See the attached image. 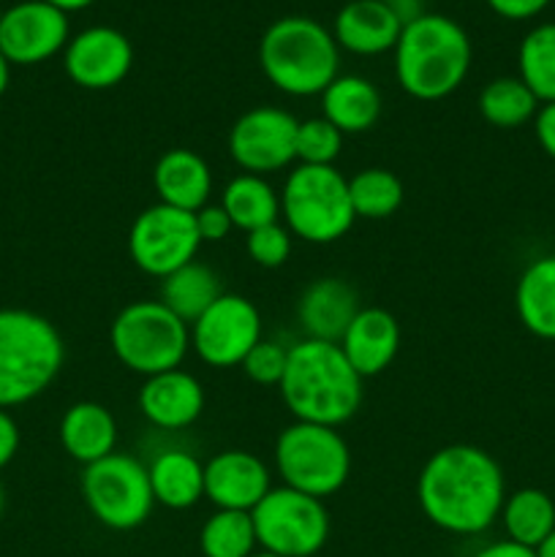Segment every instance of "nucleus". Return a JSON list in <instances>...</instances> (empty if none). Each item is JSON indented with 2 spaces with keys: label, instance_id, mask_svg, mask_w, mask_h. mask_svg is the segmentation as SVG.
<instances>
[{
  "label": "nucleus",
  "instance_id": "nucleus-29",
  "mask_svg": "<svg viewBox=\"0 0 555 557\" xmlns=\"http://www.w3.org/2000/svg\"><path fill=\"white\" fill-rule=\"evenodd\" d=\"M539 98L520 76H498L479 92V112L493 128H520L539 112Z\"/></svg>",
  "mask_w": 555,
  "mask_h": 557
},
{
  "label": "nucleus",
  "instance_id": "nucleus-47",
  "mask_svg": "<svg viewBox=\"0 0 555 557\" xmlns=\"http://www.w3.org/2000/svg\"><path fill=\"white\" fill-rule=\"evenodd\" d=\"M3 11H5V9H0V22H3Z\"/></svg>",
  "mask_w": 555,
  "mask_h": 557
},
{
  "label": "nucleus",
  "instance_id": "nucleus-3",
  "mask_svg": "<svg viewBox=\"0 0 555 557\" xmlns=\"http://www.w3.org/2000/svg\"><path fill=\"white\" fill-rule=\"evenodd\" d=\"M392 52L397 85L417 101L452 96L466 82L473 60L471 38L462 25L433 11L403 27Z\"/></svg>",
  "mask_w": 555,
  "mask_h": 557
},
{
  "label": "nucleus",
  "instance_id": "nucleus-21",
  "mask_svg": "<svg viewBox=\"0 0 555 557\" xmlns=\"http://www.w3.org/2000/svg\"><path fill=\"white\" fill-rule=\"evenodd\" d=\"M152 185L161 205L196 212L210 205L212 172L205 158L185 147H174L158 158L152 169Z\"/></svg>",
  "mask_w": 555,
  "mask_h": 557
},
{
  "label": "nucleus",
  "instance_id": "nucleus-6",
  "mask_svg": "<svg viewBox=\"0 0 555 557\" xmlns=\"http://www.w3.org/2000/svg\"><path fill=\"white\" fill-rule=\"evenodd\" d=\"M109 343L120 364L147 379L183 364L190 348V326L161 299H136L114 315Z\"/></svg>",
  "mask_w": 555,
  "mask_h": 557
},
{
  "label": "nucleus",
  "instance_id": "nucleus-9",
  "mask_svg": "<svg viewBox=\"0 0 555 557\" xmlns=\"http://www.w3.org/2000/svg\"><path fill=\"white\" fill-rule=\"evenodd\" d=\"M82 498L87 511L109 531H136L150 520L156 506L147 466L123 451L85 466Z\"/></svg>",
  "mask_w": 555,
  "mask_h": 557
},
{
  "label": "nucleus",
  "instance_id": "nucleus-13",
  "mask_svg": "<svg viewBox=\"0 0 555 557\" xmlns=\"http://www.w3.org/2000/svg\"><path fill=\"white\" fill-rule=\"evenodd\" d=\"M297 128L299 120L286 109L270 103L248 109L229 131V156L245 174L281 172L297 161Z\"/></svg>",
  "mask_w": 555,
  "mask_h": 557
},
{
  "label": "nucleus",
  "instance_id": "nucleus-36",
  "mask_svg": "<svg viewBox=\"0 0 555 557\" xmlns=\"http://www.w3.org/2000/svg\"><path fill=\"white\" fill-rule=\"evenodd\" d=\"M194 218L201 243H221V239H226L234 228L232 218L226 215V210H223L221 205H205L201 210L194 212Z\"/></svg>",
  "mask_w": 555,
  "mask_h": 557
},
{
  "label": "nucleus",
  "instance_id": "nucleus-45",
  "mask_svg": "<svg viewBox=\"0 0 555 557\" xmlns=\"http://www.w3.org/2000/svg\"><path fill=\"white\" fill-rule=\"evenodd\" d=\"M3 506H5V495H3V487H0V517H3Z\"/></svg>",
  "mask_w": 555,
  "mask_h": 557
},
{
  "label": "nucleus",
  "instance_id": "nucleus-42",
  "mask_svg": "<svg viewBox=\"0 0 555 557\" xmlns=\"http://www.w3.org/2000/svg\"><path fill=\"white\" fill-rule=\"evenodd\" d=\"M47 3H52L54 9L65 11V14H71V11L87 9V5H92V3H96V0H47Z\"/></svg>",
  "mask_w": 555,
  "mask_h": 557
},
{
  "label": "nucleus",
  "instance_id": "nucleus-41",
  "mask_svg": "<svg viewBox=\"0 0 555 557\" xmlns=\"http://www.w3.org/2000/svg\"><path fill=\"white\" fill-rule=\"evenodd\" d=\"M473 557H536V549L522 547V544L504 539V542H495V544H488V547H482Z\"/></svg>",
  "mask_w": 555,
  "mask_h": 557
},
{
  "label": "nucleus",
  "instance_id": "nucleus-11",
  "mask_svg": "<svg viewBox=\"0 0 555 557\" xmlns=\"http://www.w3.org/2000/svg\"><path fill=\"white\" fill-rule=\"evenodd\" d=\"M201 237L194 212L169 205H152L134 218L128 232V253L147 275L163 281L180 267L196 261Z\"/></svg>",
  "mask_w": 555,
  "mask_h": 557
},
{
  "label": "nucleus",
  "instance_id": "nucleus-46",
  "mask_svg": "<svg viewBox=\"0 0 555 557\" xmlns=\"http://www.w3.org/2000/svg\"><path fill=\"white\" fill-rule=\"evenodd\" d=\"M250 557H278V555H270V553H264V549H259V553H254Z\"/></svg>",
  "mask_w": 555,
  "mask_h": 557
},
{
  "label": "nucleus",
  "instance_id": "nucleus-12",
  "mask_svg": "<svg viewBox=\"0 0 555 557\" xmlns=\"http://www.w3.org/2000/svg\"><path fill=\"white\" fill-rule=\"evenodd\" d=\"M261 341V313L243 294H221L190 324V348L205 364L218 370L239 368Z\"/></svg>",
  "mask_w": 555,
  "mask_h": 557
},
{
  "label": "nucleus",
  "instance_id": "nucleus-16",
  "mask_svg": "<svg viewBox=\"0 0 555 557\" xmlns=\"http://www.w3.org/2000/svg\"><path fill=\"white\" fill-rule=\"evenodd\" d=\"M270 490V468L245 449L218 451L205 466V498L215 509L254 511Z\"/></svg>",
  "mask_w": 555,
  "mask_h": 557
},
{
  "label": "nucleus",
  "instance_id": "nucleus-1",
  "mask_svg": "<svg viewBox=\"0 0 555 557\" xmlns=\"http://www.w3.org/2000/svg\"><path fill=\"white\" fill-rule=\"evenodd\" d=\"M417 500L435 528L477 536L501 517L504 471L493 455L471 444H452L430 455L417 479Z\"/></svg>",
  "mask_w": 555,
  "mask_h": 557
},
{
  "label": "nucleus",
  "instance_id": "nucleus-7",
  "mask_svg": "<svg viewBox=\"0 0 555 557\" xmlns=\"http://www.w3.org/2000/svg\"><path fill=\"white\" fill-rule=\"evenodd\" d=\"M281 215L294 237L310 245H330L354 226L348 180L335 166L292 169L281 190Z\"/></svg>",
  "mask_w": 555,
  "mask_h": 557
},
{
  "label": "nucleus",
  "instance_id": "nucleus-40",
  "mask_svg": "<svg viewBox=\"0 0 555 557\" xmlns=\"http://www.w3.org/2000/svg\"><path fill=\"white\" fill-rule=\"evenodd\" d=\"M386 9L392 11V14L400 20V25H411L414 20H419V16L428 14V9H424V0H384Z\"/></svg>",
  "mask_w": 555,
  "mask_h": 557
},
{
  "label": "nucleus",
  "instance_id": "nucleus-2",
  "mask_svg": "<svg viewBox=\"0 0 555 557\" xmlns=\"http://www.w3.org/2000/svg\"><path fill=\"white\" fill-rule=\"evenodd\" d=\"M283 403L294 422L341 428L362 406V379L348 364L337 343L303 337L288 346L286 373L281 384Z\"/></svg>",
  "mask_w": 555,
  "mask_h": 557
},
{
  "label": "nucleus",
  "instance_id": "nucleus-33",
  "mask_svg": "<svg viewBox=\"0 0 555 557\" xmlns=\"http://www.w3.org/2000/svg\"><path fill=\"white\" fill-rule=\"evenodd\" d=\"M343 134L326 117L303 120L297 128V161L303 166H335Z\"/></svg>",
  "mask_w": 555,
  "mask_h": 557
},
{
  "label": "nucleus",
  "instance_id": "nucleus-37",
  "mask_svg": "<svg viewBox=\"0 0 555 557\" xmlns=\"http://www.w3.org/2000/svg\"><path fill=\"white\" fill-rule=\"evenodd\" d=\"M488 5L504 20H531L547 9L550 0H488Z\"/></svg>",
  "mask_w": 555,
  "mask_h": 557
},
{
  "label": "nucleus",
  "instance_id": "nucleus-17",
  "mask_svg": "<svg viewBox=\"0 0 555 557\" xmlns=\"http://www.w3.org/2000/svg\"><path fill=\"white\" fill-rule=\"evenodd\" d=\"M139 411L152 428L185 430L205 411V386L183 368L147 375L139 389Z\"/></svg>",
  "mask_w": 555,
  "mask_h": 557
},
{
  "label": "nucleus",
  "instance_id": "nucleus-31",
  "mask_svg": "<svg viewBox=\"0 0 555 557\" xmlns=\"http://www.w3.org/2000/svg\"><path fill=\"white\" fill-rule=\"evenodd\" d=\"M199 549L205 557H250L259 553L250 511L218 509L199 531Z\"/></svg>",
  "mask_w": 555,
  "mask_h": 557
},
{
  "label": "nucleus",
  "instance_id": "nucleus-15",
  "mask_svg": "<svg viewBox=\"0 0 555 557\" xmlns=\"http://www.w3.org/2000/svg\"><path fill=\"white\" fill-rule=\"evenodd\" d=\"M63 65L74 85L85 90H109L131 74L134 47L118 27L92 25L65 44Z\"/></svg>",
  "mask_w": 555,
  "mask_h": 557
},
{
  "label": "nucleus",
  "instance_id": "nucleus-5",
  "mask_svg": "<svg viewBox=\"0 0 555 557\" xmlns=\"http://www.w3.org/2000/svg\"><path fill=\"white\" fill-rule=\"evenodd\" d=\"M58 326L22 308L0 310V408H16L49 389L63 368Z\"/></svg>",
  "mask_w": 555,
  "mask_h": 557
},
{
  "label": "nucleus",
  "instance_id": "nucleus-18",
  "mask_svg": "<svg viewBox=\"0 0 555 557\" xmlns=\"http://www.w3.org/2000/svg\"><path fill=\"white\" fill-rule=\"evenodd\" d=\"M341 351L359 379L381 375L392 364L400 348V324L384 308H359L348 330L341 337Z\"/></svg>",
  "mask_w": 555,
  "mask_h": 557
},
{
  "label": "nucleus",
  "instance_id": "nucleus-26",
  "mask_svg": "<svg viewBox=\"0 0 555 557\" xmlns=\"http://www.w3.org/2000/svg\"><path fill=\"white\" fill-rule=\"evenodd\" d=\"M221 207L232 218L234 228H243L248 234L254 228L278 223V215H281V194L264 177H259V174H237L223 188Z\"/></svg>",
  "mask_w": 555,
  "mask_h": 557
},
{
  "label": "nucleus",
  "instance_id": "nucleus-14",
  "mask_svg": "<svg viewBox=\"0 0 555 557\" xmlns=\"http://www.w3.org/2000/svg\"><path fill=\"white\" fill-rule=\"evenodd\" d=\"M71 41L69 14L47 0H22L3 11L0 54L9 65H36L63 52Z\"/></svg>",
  "mask_w": 555,
  "mask_h": 557
},
{
  "label": "nucleus",
  "instance_id": "nucleus-35",
  "mask_svg": "<svg viewBox=\"0 0 555 557\" xmlns=\"http://www.w3.org/2000/svg\"><path fill=\"white\" fill-rule=\"evenodd\" d=\"M288 362V348L281 346L275 341H264L261 337L254 348H250L248 357L243 359V373L248 375L254 384L259 386H278L281 384L283 373H286Z\"/></svg>",
  "mask_w": 555,
  "mask_h": 557
},
{
  "label": "nucleus",
  "instance_id": "nucleus-8",
  "mask_svg": "<svg viewBox=\"0 0 555 557\" xmlns=\"http://www.w3.org/2000/svg\"><path fill=\"white\" fill-rule=\"evenodd\" d=\"M275 466L286 487L324 500L348 482L351 451L337 428L292 422L275 441Z\"/></svg>",
  "mask_w": 555,
  "mask_h": 557
},
{
  "label": "nucleus",
  "instance_id": "nucleus-44",
  "mask_svg": "<svg viewBox=\"0 0 555 557\" xmlns=\"http://www.w3.org/2000/svg\"><path fill=\"white\" fill-rule=\"evenodd\" d=\"M9 79H11V65H9V60L0 54V98H3L5 87H9Z\"/></svg>",
  "mask_w": 555,
  "mask_h": 557
},
{
  "label": "nucleus",
  "instance_id": "nucleus-4",
  "mask_svg": "<svg viewBox=\"0 0 555 557\" xmlns=\"http://www.w3.org/2000/svg\"><path fill=\"white\" fill-rule=\"evenodd\" d=\"M267 79L286 96H321L337 76L341 47L332 30L310 16H281L259 41Z\"/></svg>",
  "mask_w": 555,
  "mask_h": 557
},
{
  "label": "nucleus",
  "instance_id": "nucleus-32",
  "mask_svg": "<svg viewBox=\"0 0 555 557\" xmlns=\"http://www.w3.org/2000/svg\"><path fill=\"white\" fill-rule=\"evenodd\" d=\"M348 196H351L354 215L368 218V221H384L400 210L406 190L395 172L370 166L348 180Z\"/></svg>",
  "mask_w": 555,
  "mask_h": 557
},
{
  "label": "nucleus",
  "instance_id": "nucleus-39",
  "mask_svg": "<svg viewBox=\"0 0 555 557\" xmlns=\"http://www.w3.org/2000/svg\"><path fill=\"white\" fill-rule=\"evenodd\" d=\"M20 449V428L5 408H0V471L9 466Z\"/></svg>",
  "mask_w": 555,
  "mask_h": 557
},
{
  "label": "nucleus",
  "instance_id": "nucleus-38",
  "mask_svg": "<svg viewBox=\"0 0 555 557\" xmlns=\"http://www.w3.org/2000/svg\"><path fill=\"white\" fill-rule=\"evenodd\" d=\"M533 134H536L539 147L555 161V101L539 107L536 117H533Z\"/></svg>",
  "mask_w": 555,
  "mask_h": 557
},
{
  "label": "nucleus",
  "instance_id": "nucleus-22",
  "mask_svg": "<svg viewBox=\"0 0 555 557\" xmlns=\"http://www.w3.org/2000/svg\"><path fill=\"white\" fill-rule=\"evenodd\" d=\"M58 435L60 446L71 460L92 466L112 455L118 446V422L107 406L96 400H82L65 408Z\"/></svg>",
  "mask_w": 555,
  "mask_h": 557
},
{
  "label": "nucleus",
  "instance_id": "nucleus-27",
  "mask_svg": "<svg viewBox=\"0 0 555 557\" xmlns=\"http://www.w3.org/2000/svg\"><path fill=\"white\" fill-rule=\"evenodd\" d=\"M501 522L509 542L536 549L555 531V504L544 490L522 487L506 495Z\"/></svg>",
  "mask_w": 555,
  "mask_h": 557
},
{
  "label": "nucleus",
  "instance_id": "nucleus-24",
  "mask_svg": "<svg viewBox=\"0 0 555 557\" xmlns=\"http://www.w3.org/2000/svg\"><path fill=\"white\" fill-rule=\"evenodd\" d=\"M515 310L533 337L555 341V253L533 259L517 277Z\"/></svg>",
  "mask_w": 555,
  "mask_h": 557
},
{
  "label": "nucleus",
  "instance_id": "nucleus-34",
  "mask_svg": "<svg viewBox=\"0 0 555 557\" xmlns=\"http://www.w3.org/2000/svg\"><path fill=\"white\" fill-rule=\"evenodd\" d=\"M292 237L286 226L281 223H270V226L254 228L245 234V250H248L250 261L264 270H278L288 261L292 256Z\"/></svg>",
  "mask_w": 555,
  "mask_h": 557
},
{
  "label": "nucleus",
  "instance_id": "nucleus-20",
  "mask_svg": "<svg viewBox=\"0 0 555 557\" xmlns=\"http://www.w3.org/2000/svg\"><path fill=\"white\" fill-rule=\"evenodd\" d=\"M400 33V20L386 9L384 0H351L337 11L332 25L337 47L365 58L395 49Z\"/></svg>",
  "mask_w": 555,
  "mask_h": 557
},
{
  "label": "nucleus",
  "instance_id": "nucleus-30",
  "mask_svg": "<svg viewBox=\"0 0 555 557\" xmlns=\"http://www.w3.org/2000/svg\"><path fill=\"white\" fill-rule=\"evenodd\" d=\"M517 71L539 103L555 101V22H544L526 33L517 49Z\"/></svg>",
  "mask_w": 555,
  "mask_h": 557
},
{
  "label": "nucleus",
  "instance_id": "nucleus-28",
  "mask_svg": "<svg viewBox=\"0 0 555 557\" xmlns=\"http://www.w3.org/2000/svg\"><path fill=\"white\" fill-rule=\"evenodd\" d=\"M223 294L221 281H218L215 272L207 264L199 261H190V264L180 267L172 275H166L161 281V302L172 310L177 319H183L185 324H194L212 302Z\"/></svg>",
  "mask_w": 555,
  "mask_h": 557
},
{
  "label": "nucleus",
  "instance_id": "nucleus-23",
  "mask_svg": "<svg viewBox=\"0 0 555 557\" xmlns=\"http://www.w3.org/2000/svg\"><path fill=\"white\" fill-rule=\"evenodd\" d=\"M321 117L330 120L343 136L365 134L381 117V92L370 79L357 74H337L321 92Z\"/></svg>",
  "mask_w": 555,
  "mask_h": 557
},
{
  "label": "nucleus",
  "instance_id": "nucleus-19",
  "mask_svg": "<svg viewBox=\"0 0 555 557\" xmlns=\"http://www.w3.org/2000/svg\"><path fill=\"white\" fill-rule=\"evenodd\" d=\"M359 308V294L351 283L343 277H319L299 294L297 319L310 341L341 343Z\"/></svg>",
  "mask_w": 555,
  "mask_h": 557
},
{
  "label": "nucleus",
  "instance_id": "nucleus-10",
  "mask_svg": "<svg viewBox=\"0 0 555 557\" xmlns=\"http://www.w3.org/2000/svg\"><path fill=\"white\" fill-rule=\"evenodd\" d=\"M259 549L278 557H313L330 536L324 504L299 490L272 487L250 511Z\"/></svg>",
  "mask_w": 555,
  "mask_h": 557
},
{
  "label": "nucleus",
  "instance_id": "nucleus-25",
  "mask_svg": "<svg viewBox=\"0 0 555 557\" xmlns=\"http://www.w3.org/2000/svg\"><path fill=\"white\" fill-rule=\"evenodd\" d=\"M150 490L158 506L183 511L205 498V466L190 451L166 449L150 462Z\"/></svg>",
  "mask_w": 555,
  "mask_h": 557
},
{
  "label": "nucleus",
  "instance_id": "nucleus-43",
  "mask_svg": "<svg viewBox=\"0 0 555 557\" xmlns=\"http://www.w3.org/2000/svg\"><path fill=\"white\" fill-rule=\"evenodd\" d=\"M536 557H555V531L536 547Z\"/></svg>",
  "mask_w": 555,
  "mask_h": 557
}]
</instances>
